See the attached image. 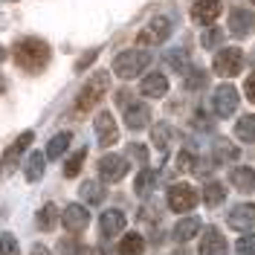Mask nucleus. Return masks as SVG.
Here are the masks:
<instances>
[{"instance_id": "1", "label": "nucleus", "mask_w": 255, "mask_h": 255, "mask_svg": "<svg viewBox=\"0 0 255 255\" xmlns=\"http://www.w3.org/2000/svg\"><path fill=\"white\" fill-rule=\"evenodd\" d=\"M15 64L26 73H41L49 64V44L41 38H20L15 44Z\"/></svg>"}, {"instance_id": "2", "label": "nucleus", "mask_w": 255, "mask_h": 255, "mask_svg": "<svg viewBox=\"0 0 255 255\" xmlns=\"http://www.w3.org/2000/svg\"><path fill=\"white\" fill-rule=\"evenodd\" d=\"M111 90V73H93L87 84L79 90L76 96V105H73V116H81V113H87L90 108H96L105 96Z\"/></svg>"}, {"instance_id": "3", "label": "nucleus", "mask_w": 255, "mask_h": 255, "mask_svg": "<svg viewBox=\"0 0 255 255\" xmlns=\"http://www.w3.org/2000/svg\"><path fill=\"white\" fill-rule=\"evenodd\" d=\"M151 64V52H142V49H125L113 58V73L119 79H133L139 76L145 67Z\"/></svg>"}, {"instance_id": "4", "label": "nucleus", "mask_w": 255, "mask_h": 255, "mask_svg": "<svg viewBox=\"0 0 255 255\" xmlns=\"http://www.w3.org/2000/svg\"><path fill=\"white\" fill-rule=\"evenodd\" d=\"M241 70H244V49L226 47L215 55V73L218 76H226L229 79V76H238Z\"/></svg>"}, {"instance_id": "5", "label": "nucleus", "mask_w": 255, "mask_h": 255, "mask_svg": "<svg viewBox=\"0 0 255 255\" xmlns=\"http://www.w3.org/2000/svg\"><path fill=\"white\" fill-rule=\"evenodd\" d=\"M238 90L229 84V81H223V84H218L215 87V99H212V105H215V113L221 116V119H226V116H232V113L238 111Z\"/></svg>"}, {"instance_id": "6", "label": "nucleus", "mask_w": 255, "mask_h": 255, "mask_svg": "<svg viewBox=\"0 0 255 255\" xmlns=\"http://www.w3.org/2000/svg\"><path fill=\"white\" fill-rule=\"evenodd\" d=\"M194 206H197V191L191 189V186H186V183H177V186H171V189H168V209H171V212H177V215H186V212H191Z\"/></svg>"}, {"instance_id": "7", "label": "nucleus", "mask_w": 255, "mask_h": 255, "mask_svg": "<svg viewBox=\"0 0 255 255\" xmlns=\"http://www.w3.org/2000/svg\"><path fill=\"white\" fill-rule=\"evenodd\" d=\"M168 35H171V20L159 15V17H154V20H151L139 35H136V41H139L142 47H159Z\"/></svg>"}, {"instance_id": "8", "label": "nucleus", "mask_w": 255, "mask_h": 255, "mask_svg": "<svg viewBox=\"0 0 255 255\" xmlns=\"http://www.w3.org/2000/svg\"><path fill=\"white\" fill-rule=\"evenodd\" d=\"M93 128H96V136H99V145H116V139H119V128H116V119H113L111 111L99 113Z\"/></svg>"}, {"instance_id": "9", "label": "nucleus", "mask_w": 255, "mask_h": 255, "mask_svg": "<svg viewBox=\"0 0 255 255\" xmlns=\"http://www.w3.org/2000/svg\"><path fill=\"white\" fill-rule=\"evenodd\" d=\"M99 171H102V177L108 183H119L128 174V159L119 157V154H105V157L99 159Z\"/></svg>"}, {"instance_id": "10", "label": "nucleus", "mask_w": 255, "mask_h": 255, "mask_svg": "<svg viewBox=\"0 0 255 255\" xmlns=\"http://www.w3.org/2000/svg\"><path fill=\"white\" fill-rule=\"evenodd\" d=\"M61 221H64V229H70V232H84L87 229V223H90V212L79 203H70V206L61 212Z\"/></svg>"}, {"instance_id": "11", "label": "nucleus", "mask_w": 255, "mask_h": 255, "mask_svg": "<svg viewBox=\"0 0 255 255\" xmlns=\"http://www.w3.org/2000/svg\"><path fill=\"white\" fill-rule=\"evenodd\" d=\"M229 226L238 229V232H250V229H255V206L253 203H241V206L232 209V215H229Z\"/></svg>"}, {"instance_id": "12", "label": "nucleus", "mask_w": 255, "mask_h": 255, "mask_svg": "<svg viewBox=\"0 0 255 255\" xmlns=\"http://www.w3.org/2000/svg\"><path fill=\"white\" fill-rule=\"evenodd\" d=\"M99 229H102L105 238H116V235L125 229V215H122L119 209H108V212H102V218H99Z\"/></svg>"}, {"instance_id": "13", "label": "nucleus", "mask_w": 255, "mask_h": 255, "mask_svg": "<svg viewBox=\"0 0 255 255\" xmlns=\"http://www.w3.org/2000/svg\"><path fill=\"white\" fill-rule=\"evenodd\" d=\"M221 12H223V0H197L191 6V17L197 23H212Z\"/></svg>"}, {"instance_id": "14", "label": "nucleus", "mask_w": 255, "mask_h": 255, "mask_svg": "<svg viewBox=\"0 0 255 255\" xmlns=\"http://www.w3.org/2000/svg\"><path fill=\"white\" fill-rule=\"evenodd\" d=\"M255 26V17L250 9H232L229 12V32L232 35H238V38H244V35H250Z\"/></svg>"}, {"instance_id": "15", "label": "nucleus", "mask_w": 255, "mask_h": 255, "mask_svg": "<svg viewBox=\"0 0 255 255\" xmlns=\"http://www.w3.org/2000/svg\"><path fill=\"white\" fill-rule=\"evenodd\" d=\"M148 122H151V111H148V105H142V102L125 105V125L130 128V130H142Z\"/></svg>"}, {"instance_id": "16", "label": "nucleus", "mask_w": 255, "mask_h": 255, "mask_svg": "<svg viewBox=\"0 0 255 255\" xmlns=\"http://www.w3.org/2000/svg\"><path fill=\"white\" fill-rule=\"evenodd\" d=\"M139 90H142V96H148V99H162V96L168 93V79H165L162 73H151V76L142 79Z\"/></svg>"}, {"instance_id": "17", "label": "nucleus", "mask_w": 255, "mask_h": 255, "mask_svg": "<svg viewBox=\"0 0 255 255\" xmlns=\"http://www.w3.org/2000/svg\"><path fill=\"white\" fill-rule=\"evenodd\" d=\"M200 255H226V238L218 229H206L200 238Z\"/></svg>"}, {"instance_id": "18", "label": "nucleus", "mask_w": 255, "mask_h": 255, "mask_svg": "<svg viewBox=\"0 0 255 255\" xmlns=\"http://www.w3.org/2000/svg\"><path fill=\"white\" fill-rule=\"evenodd\" d=\"M32 139H35V133H32V130H23L15 142L9 145V151L3 154V165H6V168H12V165H15V159L26 151V145H32Z\"/></svg>"}, {"instance_id": "19", "label": "nucleus", "mask_w": 255, "mask_h": 255, "mask_svg": "<svg viewBox=\"0 0 255 255\" xmlns=\"http://www.w3.org/2000/svg\"><path fill=\"white\" fill-rule=\"evenodd\" d=\"M47 154H41V151H35L29 159H26V180L29 183H38L41 177H44V171H47Z\"/></svg>"}, {"instance_id": "20", "label": "nucleus", "mask_w": 255, "mask_h": 255, "mask_svg": "<svg viewBox=\"0 0 255 255\" xmlns=\"http://www.w3.org/2000/svg\"><path fill=\"white\" fill-rule=\"evenodd\" d=\"M229 180H232V186L241 191H255V171L253 168H232V174H229Z\"/></svg>"}, {"instance_id": "21", "label": "nucleus", "mask_w": 255, "mask_h": 255, "mask_svg": "<svg viewBox=\"0 0 255 255\" xmlns=\"http://www.w3.org/2000/svg\"><path fill=\"white\" fill-rule=\"evenodd\" d=\"M157 171H154V168H148V165H142V171H139V174H136V180H133V191H136V194H148V191L154 189V186H157Z\"/></svg>"}, {"instance_id": "22", "label": "nucleus", "mask_w": 255, "mask_h": 255, "mask_svg": "<svg viewBox=\"0 0 255 255\" xmlns=\"http://www.w3.org/2000/svg\"><path fill=\"white\" fill-rule=\"evenodd\" d=\"M70 139H73V133H70V130L55 133V136L47 142V157H49V159H61L64 151H67V145H70Z\"/></svg>"}, {"instance_id": "23", "label": "nucleus", "mask_w": 255, "mask_h": 255, "mask_svg": "<svg viewBox=\"0 0 255 255\" xmlns=\"http://www.w3.org/2000/svg\"><path fill=\"white\" fill-rule=\"evenodd\" d=\"M200 232V221L197 218H183V221H177V226H174V238L183 244V241H191L194 235Z\"/></svg>"}, {"instance_id": "24", "label": "nucleus", "mask_w": 255, "mask_h": 255, "mask_svg": "<svg viewBox=\"0 0 255 255\" xmlns=\"http://www.w3.org/2000/svg\"><path fill=\"white\" fill-rule=\"evenodd\" d=\"M145 253V238L142 235H136V232H130L125 238L119 241V255H142Z\"/></svg>"}, {"instance_id": "25", "label": "nucleus", "mask_w": 255, "mask_h": 255, "mask_svg": "<svg viewBox=\"0 0 255 255\" xmlns=\"http://www.w3.org/2000/svg\"><path fill=\"white\" fill-rule=\"evenodd\" d=\"M81 197L87 200V203H102L105 200V189H102V183L99 180H87V183H81Z\"/></svg>"}, {"instance_id": "26", "label": "nucleus", "mask_w": 255, "mask_h": 255, "mask_svg": "<svg viewBox=\"0 0 255 255\" xmlns=\"http://www.w3.org/2000/svg\"><path fill=\"white\" fill-rule=\"evenodd\" d=\"M235 136L244 142H255V116H241L235 125Z\"/></svg>"}, {"instance_id": "27", "label": "nucleus", "mask_w": 255, "mask_h": 255, "mask_svg": "<svg viewBox=\"0 0 255 255\" xmlns=\"http://www.w3.org/2000/svg\"><path fill=\"white\" fill-rule=\"evenodd\" d=\"M58 218H61V215H58V209L52 206V203H47V206L38 212V226H41L44 232H49V229H55Z\"/></svg>"}, {"instance_id": "28", "label": "nucleus", "mask_w": 255, "mask_h": 255, "mask_svg": "<svg viewBox=\"0 0 255 255\" xmlns=\"http://www.w3.org/2000/svg\"><path fill=\"white\" fill-rule=\"evenodd\" d=\"M84 159H87V148H81V151H76L73 157L64 162V177H76L81 171V165H84Z\"/></svg>"}, {"instance_id": "29", "label": "nucleus", "mask_w": 255, "mask_h": 255, "mask_svg": "<svg viewBox=\"0 0 255 255\" xmlns=\"http://www.w3.org/2000/svg\"><path fill=\"white\" fill-rule=\"evenodd\" d=\"M221 41H223V29H218V26H209V29L200 32V44H203V49H218Z\"/></svg>"}, {"instance_id": "30", "label": "nucleus", "mask_w": 255, "mask_h": 255, "mask_svg": "<svg viewBox=\"0 0 255 255\" xmlns=\"http://www.w3.org/2000/svg\"><path fill=\"white\" fill-rule=\"evenodd\" d=\"M223 197H226V191H223L221 183H209L206 189H203V200H206L209 206H218Z\"/></svg>"}, {"instance_id": "31", "label": "nucleus", "mask_w": 255, "mask_h": 255, "mask_svg": "<svg viewBox=\"0 0 255 255\" xmlns=\"http://www.w3.org/2000/svg\"><path fill=\"white\" fill-rule=\"evenodd\" d=\"M171 136H177V130L171 125H157L154 128V142L159 145V148H168V139Z\"/></svg>"}, {"instance_id": "32", "label": "nucleus", "mask_w": 255, "mask_h": 255, "mask_svg": "<svg viewBox=\"0 0 255 255\" xmlns=\"http://www.w3.org/2000/svg\"><path fill=\"white\" fill-rule=\"evenodd\" d=\"M215 159L218 162H226V159H238V148L229 142H218L215 145Z\"/></svg>"}, {"instance_id": "33", "label": "nucleus", "mask_w": 255, "mask_h": 255, "mask_svg": "<svg viewBox=\"0 0 255 255\" xmlns=\"http://www.w3.org/2000/svg\"><path fill=\"white\" fill-rule=\"evenodd\" d=\"M0 255H20L17 238L12 235V232H3V235H0Z\"/></svg>"}, {"instance_id": "34", "label": "nucleus", "mask_w": 255, "mask_h": 255, "mask_svg": "<svg viewBox=\"0 0 255 255\" xmlns=\"http://www.w3.org/2000/svg\"><path fill=\"white\" fill-rule=\"evenodd\" d=\"M177 168L180 171H197V159L191 157L189 151H180L177 154Z\"/></svg>"}, {"instance_id": "35", "label": "nucleus", "mask_w": 255, "mask_h": 255, "mask_svg": "<svg viewBox=\"0 0 255 255\" xmlns=\"http://www.w3.org/2000/svg\"><path fill=\"white\" fill-rule=\"evenodd\" d=\"M168 64H171L174 70H189V58H186L183 49H171V52H168Z\"/></svg>"}, {"instance_id": "36", "label": "nucleus", "mask_w": 255, "mask_h": 255, "mask_svg": "<svg viewBox=\"0 0 255 255\" xmlns=\"http://www.w3.org/2000/svg\"><path fill=\"white\" fill-rule=\"evenodd\" d=\"M128 154H130V159H136L139 165H148V148L139 142H133L130 148H128Z\"/></svg>"}, {"instance_id": "37", "label": "nucleus", "mask_w": 255, "mask_h": 255, "mask_svg": "<svg viewBox=\"0 0 255 255\" xmlns=\"http://www.w3.org/2000/svg\"><path fill=\"white\" fill-rule=\"evenodd\" d=\"M238 253L241 255H255V232H247V235L238 241Z\"/></svg>"}, {"instance_id": "38", "label": "nucleus", "mask_w": 255, "mask_h": 255, "mask_svg": "<svg viewBox=\"0 0 255 255\" xmlns=\"http://www.w3.org/2000/svg\"><path fill=\"white\" fill-rule=\"evenodd\" d=\"M186 84H189L191 90H194V87H203V84H206V73H200V70H191V76L186 79Z\"/></svg>"}, {"instance_id": "39", "label": "nucleus", "mask_w": 255, "mask_h": 255, "mask_svg": "<svg viewBox=\"0 0 255 255\" xmlns=\"http://www.w3.org/2000/svg\"><path fill=\"white\" fill-rule=\"evenodd\" d=\"M244 90H247V96H250V102H255V76H250V79H247Z\"/></svg>"}, {"instance_id": "40", "label": "nucleus", "mask_w": 255, "mask_h": 255, "mask_svg": "<svg viewBox=\"0 0 255 255\" xmlns=\"http://www.w3.org/2000/svg\"><path fill=\"white\" fill-rule=\"evenodd\" d=\"M76 255H105L99 247H81V250H76Z\"/></svg>"}, {"instance_id": "41", "label": "nucleus", "mask_w": 255, "mask_h": 255, "mask_svg": "<svg viewBox=\"0 0 255 255\" xmlns=\"http://www.w3.org/2000/svg\"><path fill=\"white\" fill-rule=\"evenodd\" d=\"M93 58H96V49H93V52H87L84 58H79V64H76V70H84V64H90Z\"/></svg>"}, {"instance_id": "42", "label": "nucleus", "mask_w": 255, "mask_h": 255, "mask_svg": "<svg viewBox=\"0 0 255 255\" xmlns=\"http://www.w3.org/2000/svg\"><path fill=\"white\" fill-rule=\"evenodd\" d=\"M32 255H49V253L44 250V247H35V250H32Z\"/></svg>"}, {"instance_id": "43", "label": "nucleus", "mask_w": 255, "mask_h": 255, "mask_svg": "<svg viewBox=\"0 0 255 255\" xmlns=\"http://www.w3.org/2000/svg\"><path fill=\"white\" fill-rule=\"evenodd\" d=\"M3 90H6V81H3V76H0V93H3Z\"/></svg>"}, {"instance_id": "44", "label": "nucleus", "mask_w": 255, "mask_h": 255, "mask_svg": "<svg viewBox=\"0 0 255 255\" xmlns=\"http://www.w3.org/2000/svg\"><path fill=\"white\" fill-rule=\"evenodd\" d=\"M3 58H6V49L0 47V61H3Z\"/></svg>"}, {"instance_id": "45", "label": "nucleus", "mask_w": 255, "mask_h": 255, "mask_svg": "<svg viewBox=\"0 0 255 255\" xmlns=\"http://www.w3.org/2000/svg\"><path fill=\"white\" fill-rule=\"evenodd\" d=\"M253 3H255V0H253Z\"/></svg>"}]
</instances>
